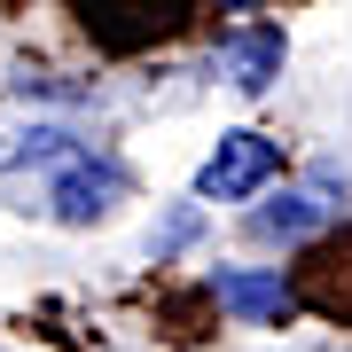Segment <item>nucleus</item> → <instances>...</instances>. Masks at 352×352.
<instances>
[{
  "label": "nucleus",
  "mask_w": 352,
  "mask_h": 352,
  "mask_svg": "<svg viewBox=\"0 0 352 352\" xmlns=\"http://www.w3.org/2000/svg\"><path fill=\"white\" fill-rule=\"evenodd\" d=\"M274 173H282V141H266V133H219V149L204 157V173H196V196L204 204H243V196H258Z\"/></svg>",
  "instance_id": "1"
},
{
  "label": "nucleus",
  "mask_w": 352,
  "mask_h": 352,
  "mask_svg": "<svg viewBox=\"0 0 352 352\" xmlns=\"http://www.w3.org/2000/svg\"><path fill=\"white\" fill-rule=\"evenodd\" d=\"M118 196H126V173H118L110 157H94V149H71L63 164H55V188H47V204H55L63 227H94Z\"/></svg>",
  "instance_id": "2"
},
{
  "label": "nucleus",
  "mask_w": 352,
  "mask_h": 352,
  "mask_svg": "<svg viewBox=\"0 0 352 352\" xmlns=\"http://www.w3.org/2000/svg\"><path fill=\"white\" fill-rule=\"evenodd\" d=\"M282 24H243V32H227L219 47H212V71L227 78V87H243V94H266L282 78Z\"/></svg>",
  "instance_id": "3"
},
{
  "label": "nucleus",
  "mask_w": 352,
  "mask_h": 352,
  "mask_svg": "<svg viewBox=\"0 0 352 352\" xmlns=\"http://www.w3.org/2000/svg\"><path fill=\"white\" fill-rule=\"evenodd\" d=\"M212 298L227 305V314H243V321H289L298 314V289H289L282 274H212Z\"/></svg>",
  "instance_id": "4"
},
{
  "label": "nucleus",
  "mask_w": 352,
  "mask_h": 352,
  "mask_svg": "<svg viewBox=\"0 0 352 352\" xmlns=\"http://www.w3.org/2000/svg\"><path fill=\"white\" fill-rule=\"evenodd\" d=\"M329 219H337V196L329 188H289V196H274V204L251 212V227L274 235V243H305V235H321Z\"/></svg>",
  "instance_id": "5"
},
{
  "label": "nucleus",
  "mask_w": 352,
  "mask_h": 352,
  "mask_svg": "<svg viewBox=\"0 0 352 352\" xmlns=\"http://www.w3.org/2000/svg\"><path fill=\"white\" fill-rule=\"evenodd\" d=\"M196 227H204V212H196V204H180V212L157 227V258H173L180 243H196Z\"/></svg>",
  "instance_id": "6"
},
{
  "label": "nucleus",
  "mask_w": 352,
  "mask_h": 352,
  "mask_svg": "<svg viewBox=\"0 0 352 352\" xmlns=\"http://www.w3.org/2000/svg\"><path fill=\"white\" fill-rule=\"evenodd\" d=\"M243 8H258V0H219V16H243Z\"/></svg>",
  "instance_id": "7"
}]
</instances>
